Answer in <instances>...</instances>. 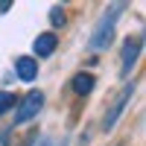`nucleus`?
Instances as JSON below:
<instances>
[{"label":"nucleus","instance_id":"f257e3e1","mask_svg":"<svg viewBox=\"0 0 146 146\" xmlns=\"http://www.w3.org/2000/svg\"><path fill=\"white\" fill-rule=\"evenodd\" d=\"M126 12V3H111L105 12H102V18H100V23L94 27V32H91V41H88V47L91 50H108V44H111V38H114V27H117V18Z\"/></svg>","mask_w":146,"mask_h":146},{"label":"nucleus","instance_id":"f03ea898","mask_svg":"<svg viewBox=\"0 0 146 146\" xmlns=\"http://www.w3.org/2000/svg\"><path fill=\"white\" fill-rule=\"evenodd\" d=\"M140 50H143V35H129L123 41V53H120V76H131L137 58H140Z\"/></svg>","mask_w":146,"mask_h":146},{"label":"nucleus","instance_id":"7ed1b4c3","mask_svg":"<svg viewBox=\"0 0 146 146\" xmlns=\"http://www.w3.org/2000/svg\"><path fill=\"white\" fill-rule=\"evenodd\" d=\"M135 88H137V82H129L126 88L114 96L111 108H108V111H105V117H102V131H111V129L117 126V120H120V114L126 111V105H129V100H131V94H135Z\"/></svg>","mask_w":146,"mask_h":146},{"label":"nucleus","instance_id":"20e7f679","mask_svg":"<svg viewBox=\"0 0 146 146\" xmlns=\"http://www.w3.org/2000/svg\"><path fill=\"white\" fill-rule=\"evenodd\" d=\"M44 108V94L41 91H29L23 100H18V111H15V123H29L32 117H38V111Z\"/></svg>","mask_w":146,"mask_h":146},{"label":"nucleus","instance_id":"39448f33","mask_svg":"<svg viewBox=\"0 0 146 146\" xmlns=\"http://www.w3.org/2000/svg\"><path fill=\"white\" fill-rule=\"evenodd\" d=\"M56 47H58V35H56V32H41L38 38L32 41V50L38 53V58L53 56V53H56ZM38 58H35V62H38Z\"/></svg>","mask_w":146,"mask_h":146},{"label":"nucleus","instance_id":"423d86ee","mask_svg":"<svg viewBox=\"0 0 146 146\" xmlns=\"http://www.w3.org/2000/svg\"><path fill=\"white\" fill-rule=\"evenodd\" d=\"M15 73H18V79L32 82L35 76H38V62H35L32 56H18L15 58Z\"/></svg>","mask_w":146,"mask_h":146},{"label":"nucleus","instance_id":"0eeeda50","mask_svg":"<svg viewBox=\"0 0 146 146\" xmlns=\"http://www.w3.org/2000/svg\"><path fill=\"white\" fill-rule=\"evenodd\" d=\"M73 91H76L79 96H88L91 91H94V85H96V79H94V73H76L73 76Z\"/></svg>","mask_w":146,"mask_h":146},{"label":"nucleus","instance_id":"6e6552de","mask_svg":"<svg viewBox=\"0 0 146 146\" xmlns=\"http://www.w3.org/2000/svg\"><path fill=\"white\" fill-rule=\"evenodd\" d=\"M9 108H15V94H9V91H0V114H6Z\"/></svg>","mask_w":146,"mask_h":146},{"label":"nucleus","instance_id":"1a4fd4ad","mask_svg":"<svg viewBox=\"0 0 146 146\" xmlns=\"http://www.w3.org/2000/svg\"><path fill=\"white\" fill-rule=\"evenodd\" d=\"M50 23H53L56 29L64 27V9H62V6H53V9H50Z\"/></svg>","mask_w":146,"mask_h":146},{"label":"nucleus","instance_id":"9d476101","mask_svg":"<svg viewBox=\"0 0 146 146\" xmlns=\"http://www.w3.org/2000/svg\"><path fill=\"white\" fill-rule=\"evenodd\" d=\"M62 146H64V143H62Z\"/></svg>","mask_w":146,"mask_h":146}]
</instances>
